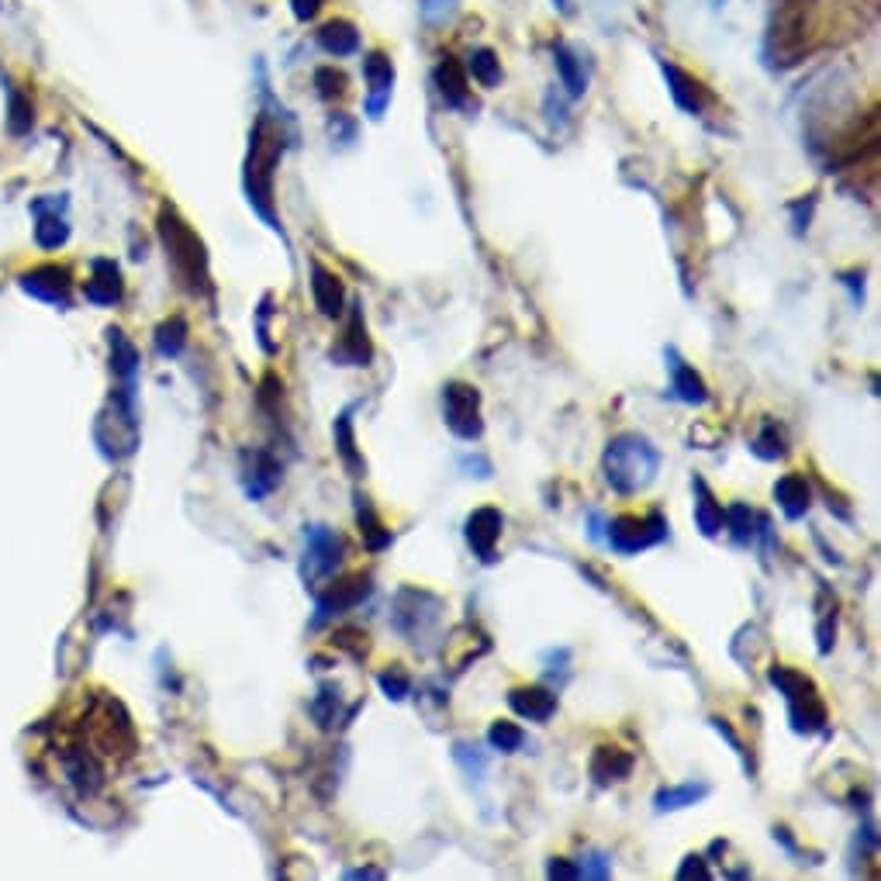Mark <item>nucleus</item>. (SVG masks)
<instances>
[{
  "instance_id": "obj_1",
  "label": "nucleus",
  "mask_w": 881,
  "mask_h": 881,
  "mask_svg": "<svg viewBox=\"0 0 881 881\" xmlns=\"http://www.w3.org/2000/svg\"><path fill=\"white\" fill-rule=\"evenodd\" d=\"M287 138H294L291 114L284 108L267 105L256 114V125L249 132V156H246V176H243L253 211L280 235H284V229H280L277 211H273V173H277L280 156L287 149Z\"/></svg>"
},
{
  "instance_id": "obj_2",
  "label": "nucleus",
  "mask_w": 881,
  "mask_h": 881,
  "mask_svg": "<svg viewBox=\"0 0 881 881\" xmlns=\"http://www.w3.org/2000/svg\"><path fill=\"white\" fill-rule=\"evenodd\" d=\"M602 470H605V485L615 494L623 498L639 494L647 491L660 474V450L639 432H619L609 439Z\"/></svg>"
},
{
  "instance_id": "obj_3",
  "label": "nucleus",
  "mask_w": 881,
  "mask_h": 881,
  "mask_svg": "<svg viewBox=\"0 0 881 881\" xmlns=\"http://www.w3.org/2000/svg\"><path fill=\"white\" fill-rule=\"evenodd\" d=\"M159 238H163L167 264L176 273L180 284L191 294H205L211 287V277H208V253H205L201 235H197L173 208H163L159 211Z\"/></svg>"
},
{
  "instance_id": "obj_4",
  "label": "nucleus",
  "mask_w": 881,
  "mask_h": 881,
  "mask_svg": "<svg viewBox=\"0 0 881 881\" xmlns=\"http://www.w3.org/2000/svg\"><path fill=\"white\" fill-rule=\"evenodd\" d=\"M768 677H771V685L785 695L792 730L798 736H816V733L827 730V706H823V698H819L816 685L806 674H798V671H792L785 664H774L768 671Z\"/></svg>"
},
{
  "instance_id": "obj_5",
  "label": "nucleus",
  "mask_w": 881,
  "mask_h": 881,
  "mask_svg": "<svg viewBox=\"0 0 881 881\" xmlns=\"http://www.w3.org/2000/svg\"><path fill=\"white\" fill-rule=\"evenodd\" d=\"M605 543L612 553L619 556H633V553H644L657 543H664L671 536V526L668 518L660 512H650V515H615L609 518L605 526Z\"/></svg>"
},
{
  "instance_id": "obj_6",
  "label": "nucleus",
  "mask_w": 881,
  "mask_h": 881,
  "mask_svg": "<svg viewBox=\"0 0 881 881\" xmlns=\"http://www.w3.org/2000/svg\"><path fill=\"white\" fill-rule=\"evenodd\" d=\"M346 556V539L329 526H305V556H302V580L305 588L318 591L322 580H329Z\"/></svg>"
},
{
  "instance_id": "obj_7",
  "label": "nucleus",
  "mask_w": 881,
  "mask_h": 881,
  "mask_svg": "<svg viewBox=\"0 0 881 881\" xmlns=\"http://www.w3.org/2000/svg\"><path fill=\"white\" fill-rule=\"evenodd\" d=\"M806 46H809L806 11L798 0H788V4L778 11L774 25L768 32V56L774 66H795L798 59H803Z\"/></svg>"
},
{
  "instance_id": "obj_8",
  "label": "nucleus",
  "mask_w": 881,
  "mask_h": 881,
  "mask_svg": "<svg viewBox=\"0 0 881 881\" xmlns=\"http://www.w3.org/2000/svg\"><path fill=\"white\" fill-rule=\"evenodd\" d=\"M443 423L456 439H474L485 436V418H480V391L467 380H450L443 388Z\"/></svg>"
},
{
  "instance_id": "obj_9",
  "label": "nucleus",
  "mask_w": 881,
  "mask_h": 881,
  "mask_svg": "<svg viewBox=\"0 0 881 881\" xmlns=\"http://www.w3.org/2000/svg\"><path fill=\"white\" fill-rule=\"evenodd\" d=\"M374 595V577L370 574H353L346 580H332L326 591H315V615H311V629H322L332 619L353 612L356 605H364Z\"/></svg>"
},
{
  "instance_id": "obj_10",
  "label": "nucleus",
  "mask_w": 881,
  "mask_h": 881,
  "mask_svg": "<svg viewBox=\"0 0 881 881\" xmlns=\"http://www.w3.org/2000/svg\"><path fill=\"white\" fill-rule=\"evenodd\" d=\"M329 359L335 367H370L374 359V343L367 335V322H364V305H353L350 322L339 335V343L329 350Z\"/></svg>"
},
{
  "instance_id": "obj_11",
  "label": "nucleus",
  "mask_w": 881,
  "mask_h": 881,
  "mask_svg": "<svg viewBox=\"0 0 881 881\" xmlns=\"http://www.w3.org/2000/svg\"><path fill=\"white\" fill-rule=\"evenodd\" d=\"M502 529H505V515L498 512V509H491V505H485V509H477V512L467 515L464 539H467V547L474 550V556L480 560V564H494Z\"/></svg>"
},
{
  "instance_id": "obj_12",
  "label": "nucleus",
  "mask_w": 881,
  "mask_h": 881,
  "mask_svg": "<svg viewBox=\"0 0 881 881\" xmlns=\"http://www.w3.org/2000/svg\"><path fill=\"white\" fill-rule=\"evenodd\" d=\"M22 287H25L32 297H38V302L66 308V305H70L73 273H70L66 267L46 264V267H35L32 273H25V277H22Z\"/></svg>"
},
{
  "instance_id": "obj_13",
  "label": "nucleus",
  "mask_w": 881,
  "mask_h": 881,
  "mask_svg": "<svg viewBox=\"0 0 881 881\" xmlns=\"http://www.w3.org/2000/svg\"><path fill=\"white\" fill-rule=\"evenodd\" d=\"M243 460H246V470H243L246 494L253 498V502H259V498H267L270 491L280 488V480H284V464H280L270 450H246Z\"/></svg>"
},
{
  "instance_id": "obj_14",
  "label": "nucleus",
  "mask_w": 881,
  "mask_h": 881,
  "mask_svg": "<svg viewBox=\"0 0 881 881\" xmlns=\"http://www.w3.org/2000/svg\"><path fill=\"white\" fill-rule=\"evenodd\" d=\"M664 359H668V374H671V394L677 397L681 405H706L709 402V388L702 374L695 367H688V359L681 356L674 346L664 350Z\"/></svg>"
},
{
  "instance_id": "obj_15",
  "label": "nucleus",
  "mask_w": 881,
  "mask_h": 881,
  "mask_svg": "<svg viewBox=\"0 0 881 881\" xmlns=\"http://www.w3.org/2000/svg\"><path fill=\"white\" fill-rule=\"evenodd\" d=\"M660 70H664L668 76V87H671V97H674V105L681 111H688V114H702L712 101V94L709 87L702 84L698 76H692L688 70H681L674 63H660Z\"/></svg>"
},
{
  "instance_id": "obj_16",
  "label": "nucleus",
  "mask_w": 881,
  "mask_h": 881,
  "mask_svg": "<svg viewBox=\"0 0 881 881\" xmlns=\"http://www.w3.org/2000/svg\"><path fill=\"white\" fill-rule=\"evenodd\" d=\"M364 76H367V87H370V97H367V114L370 118H380L384 108L391 105V90H394V63L384 56V52H370L364 59Z\"/></svg>"
},
{
  "instance_id": "obj_17",
  "label": "nucleus",
  "mask_w": 881,
  "mask_h": 881,
  "mask_svg": "<svg viewBox=\"0 0 881 881\" xmlns=\"http://www.w3.org/2000/svg\"><path fill=\"white\" fill-rule=\"evenodd\" d=\"M311 297H315V308L326 318H343V305H346L343 280L326 264H318V259H311Z\"/></svg>"
},
{
  "instance_id": "obj_18",
  "label": "nucleus",
  "mask_w": 881,
  "mask_h": 881,
  "mask_svg": "<svg viewBox=\"0 0 881 881\" xmlns=\"http://www.w3.org/2000/svg\"><path fill=\"white\" fill-rule=\"evenodd\" d=\"M509 706L515 715L529 719V723H550L556 712V695L543 685H523L509 692Z\"/></svg>"
},
{
  "instance_id": "obj_19",
  "label": "nucleus",
  "mask_w": 881,
  "mask_h": 881,
  "mask_svg": "<svg viewBox=\"0 0 881 881\" xmlns=\"http://www.w3.org/2000/svg\"><path fill=\"white\" fill-rule=\"evenodd\" d=\"M84 294L90 305H101V308L122 302L125 280H122V270L114 267V259H94V277L87 280Z\"/></svg>"
},
{
  "instance_id": "obj_20",
  "label": "nucleus",
  "mask_w": 881,
  "mask_h": 881,
  "mask_svg": "<svg viewBox=\"0 0 881 881\" xmlns=\"http://www.w3.org/2000/svg\"><path fill=\"white\" fill-rule=\"evenodd\" d=\"M774 502L781 505L788 523H798V518H806V512L812 509V488L803 474H785L774 485Z\"/></svg>"
},
{
  "instance_id": "obj_21",
  "label": "nucleus",
  "mask_w": 881,
  "mask_h": 881,
  "mask_svg": "<svg viewBox=\"0 0 881 881\" xmlns=\"http://www.w3.org/2000/svg\"><path fill=\"white\" fill-rule=\"evenodd\" d=\"M332 439H335V453H339V460H343V467H346L353 477H364V474H367V464H364V456H359V450H356V436H353V405L335 415V423H332Z\"/></svg>"
},
{
  "instance_id": "obj_22",
  "label": "nucleus",
  "mask_w": 881,
  "mask_h": 881,
  "mask_svg": "<svg viewBox=\"0 0 881 881\" xmlns=\"http://www.w3.org/2000/svg\"><path fill=\"white\" fill-rule=\"evenodd\" d=\"M436 87H439V97H443L450 108H467V101H470L467 70L460 66L453 56H443V63L436 66Z\"/></svg>"
},
{
  "instance_id": "obj_23",
  "label": "nucleus",
  "mask_w": 881,
  "mask_h": 881,
  "mask_svg": "<svg viewBox=\"0 0 881 881\" xmlns=\"http://www.w3.org/2000/svg\"><path fill=\"white\" fill-rule=\"evenodd\" d=\"M692 488H695V526L706 539H715L723 533V505L715 502V494L709 491L702 477H695Z\"/></svg>"
},
{
  "instance_id": "obj_24",
  "label": "nucleus",
  "mask_w": 881,
  "mask_h": 881,
  "mask_svg": "<svg viewBox=\"0 0 881 881\" xmlns=\"http://www.w3.org/2000/svg\"><path fill=\"white\" fill-rule=\"evenodd\" d=\"M633 771V757L623 754V750H615V747H598L595 757H591V778H595V785H615V781H626Z\"/></svg>"
},
{
  "instance_id": "obj_25",
  "label": "nucleus",
  "mask_w": 881,
  "mask_h": 881,
  "mask_svg": "<svg viewBox=\"0 0 881 881\" xmlns=\"http://www.w3.org/2000/svg\"><path fill=\"white\" fill-rule=\"evenodd\" d=\"M35 215H38V225H35V238L42 249H56L66 243L70 235V225L66 218L59 215V201H38L35 205Z\"/></svg>"
},
{
  "instance_id": "obj_26",
  "label": "nucleus",
  "mask_w": 881,
  "mask_h": 881,
  "mask_svg": "<svg viewBox=\"0 0 881 881\" xmlns=\"http://www.w3.org/2000/svg\"><path fill=\"white\" fill-rule=\"evenodd\" d=\"M308 709H311V719H315V723L322 726V730L346 726L350 719H353V712H356V709H346V712L339 709V688H332V685H322V688H318V695L311 698V706H308Z\"/></svg>"
},
{
  "instance_id": "obj_27",
  "label": "nucleus",
  "mask_w": 881,
  "mask_h": 881,
  "mask_svg": "<svg viewBox=\"0 0 881 881\" xmlns=\"http://www.w3.org/2000/svg\"><path fill=\"white\" fill-rule=\"evenodd\" d=\"M318 46H322L329 56H356L359 52V32L346 22V17H335V22L322 25L318 32Z\"/></svg>"
},
{
  "instance_id": "obj_28",
  "label": "nucleus",
  "mask_w": 881,
  "mask_h": 881,
  "mask_svg": "<svg viewBox=\"0 0 881 881\" xmlns=\"http://www.w3.org/2000/svg\"><path fill=\"white\" fill-rule=\"evenodd\" d=\"M702 798H709V785L702 781H688V785H671V788H660L653 795V809L664 816V812H677V809H688V806H698Z\"/></svg>"
},
{
  "instance_id": "obj_29",
  "label": "nucleus",
  "mask_w": 881,
  "mask_h": 881,
  "mask_svg": "<svg viewBox=\"0 0 881 881\" xmlns=\"http://www.w3.org/2000/svg\"><path fill=\"white\" fill-rule=\"evenodd\" d=\"M750 453L757 460H764V464H774V460H785L788 456V432L785 426H778L774 418H768L764 426H760L757 439L750 443Z\"/></svg>"
},
{
  "instance_id": "obj_30",
  "label": "nucleus",
  "mask_w": 881,
  "mask_h": 881,
  "mask_svg": "<svg viewBox=\"0 0 881 881\" xmlns=\"http://www.w3.org/2000/svg\"><path fill=\"white\" fill-rule=\"evenodd\" d=\"M356 523H359V533H364V543L370 553L391 547V529H384V523L377 518V512L370 509L364 494H356Z\"/></svg>"
},
{
  "instance_id": "obj_31",
  "label": "nucleus",
  "mask_w": 881,
  "mask_h": 881,
  "mask_svg": "<svg viewBox=\"0 0 881 881\" xmlns=\"http://www.w3.org/2000/svg\"><path fill=\"white\" fill-rule=\"evenodd\" d=\"M754 523H757V515H754V509H747L744 502H736V505L723 509V529H730V536H733V543H736V547H750L754 539H757Z\"/></svg>"
},
{
  "instance_id": "obj_32",
  "label": "nucleus",
  "mask_w": 881,
  "mask_h": 881,
  "mask_svg": "<svg viewBox=\"0 0 881 881\" xmlns=\"http://www.w3.org/2000/svg\"><path fill=\"white\" fill-rule=\"evenodd\" d=\"M553 59H556V70H560V79H564L567 94H571V97H580V94H585V90H588V76H585V70H580L577 56H574L567 46H556V49H553Z\"/></svg>"
},
{
  "instance_id": "obj_33",
  "label": "nucleus",
  "mask_w": 881,
  "mask_h": 881,
  "mask_svg": "<svg viewBox=\"0 0 881 881\" xmlns=\"http://www.w3.org/2000/svg\"><path fill=\"white\" fill-rule=\"evenodd\" d=\"M488 744L498 754H518L526 747V730L509 723V719H498V723H491V730H488Z\"/></svg>"
},
{
  "instance_id": "obj_34",
  "label": "nucleus",
  "mask_w": 881,
  "mask_h": 881,
  "mask_svg": "<svg viewBox=\"0 0 881 881\" xmlns=\"http://www.w3.org/2000/svg\"><path fill=\"white\" fill-rule=\"evenodd\" d=\"M187 346V322L184 318H170L156 329V353L159 356H180V350Z\"/></svg>"
},
{
  "instance_id": "obj_35",
  "label": "nucleus",
  "mask_w": 881,
  "mask_h": 881,
  "mask_svg": "<svg viewBox=\"0 0 881 881\" xmlns=\"http://www.w3.org/2000/svg\"><path fill=\"white\" fill-rule=\"evenodd\" d=\"M470 73L480 87H498L502 84V63H498V56L491 49H474L470 52Z\"/></svg>"
},
{
  "instance_id": "obj_36",
  "label": "nucleus",
  "mask_w": 881,
  "mask_h": 881,
  "mask_svg": "<svg viewBox=\"0 0 881 881\" xmlns=\"http://www.w3.org/2000/svg\"><path fill=\"white\" fill-rule=\"evenodd\" d=\"M377 685H380V692H384L391 702H405V698L412 695V677L402 671V668H388V671H380L377 674Z\"/></svg>"
},
{
  "instance_id": "obj_37",
  "label": "nucleus",
  "mask_w": 881,
  "mask_h": 881,
  "mask_svg": "<svg viewBox=\"0 0 881 881\" xmlns=\"http://www.w3.org/2000/svg\"><path fill=\"white\" fill-rule=\"evenodd\" d=\"M315 87H318V97H322V101H335V97L346 94V73L335 70V66L315 70Z\"/></svg>"
},
{
  "instance_id": "obj_38",
  "label": "nucleus",
  "mask_w": 881,
  "mask_h": 881,
  "mask_svg": "<svg viewBox=\"0 0 881 881\" xmlns=\"http://www.w3.org/2000/svg\"><path fill=\"white\" fill-rule=\"evenodd\" d=\"M453 760H456V764L464 768L470 778H480V774H485V768H488L485 754H480L477 747H470V744H453Z\"/></svg>"
},
{
  "instance_id": "obj_39",
  "label": "nucleus",
  "mask_w": 881,
  "mask_h": 881,
  "mask_svg": "<svg viewBox=\"0 0 881 881\" xmlns=\"http://www.w3.org/2000/svg\"><path fill=\"white\" fill-rule=\"evenodd\" d=\"M35 122V114H32V105L25 101V97H11V132H25L28 125Z\"/></svg>"
},
{
  "instance_id": "obj_40",
  "label": "nucleus",
  "mask_w": 881,
  "mask_h": 881,
  "mask_svg": "<svg viewBox=\"0 0 881 881\" xmlns=\"http://www.w3.org/2000/svg\"><path fill=\"white\" fill-rule=\"evenodd\" d=\"M612 874V860L605 854H588V865H580V878H609Z\"/></svg>"
},
{
  "instance_id": "obj_41",
  "label": "nucleus",
  "mask_w": 881,
  "mask_h": 881,
  "mask_svg": "<svg viewBox=\"0 0 881 881\" xmlns=\"http://www.w3.org/2000/svg\"><path fill=\"white\" fill-rule=\"evenodd\" d=\"M677 878H681V881H688V878H702V881H706V878H712V871L706 868V857L688 854V857H685V865L677 868Z\"/></svg>"
},
{
  "instance_id": "obj_42",
  "label": "nucleus",
  "mask_w": 881,
  "mask_h": 881,
  "mask_svg": "<svg viewBox=\"0 0 881 881\" xmlns=\"http://www.w3.org/2000/svg\"><path fill=\"white\" fill-rule=\"evenodd\" d=\"M547 878H580V868L571 865L567 857H553L547 865Z\"/></svg>"
},
{
  "instance_id": "obj_43",
  "label": "nucleus",
  "mask_w": 881,
  "mask_h": 881,
  "mask_svg": "<svg viewBox=\"0 0 881 881\" xmlns=\"http://www.w3.org/2000/svg\"><path fill=\"white\" fill-rule=\"evenodd\" d=\"M322 4H326V0H291L297 22H311V17L322 11Z\"/></svg>"
},
{
  "instance_id": "obj_44",
  "label": "nucleus",
  "mask_w": 881,
  "mask_h": 881,
  "mask_svg": "<svg viewBox=\"0 0 881 881\" xmlns=\"http://www.w3.org/2000/svg\"><path fill=\"white\" fill-rule=\"evenodd\" d=\"M450 8H453V0H426V17H439Z\"/></svg>"
},
{
  "instance_id": "obj_45",
  "label": "nucleus",
  "mask_w": 881,
  "mask_h": 881,
  "mask_svg": "<svg viewBox=\"0 0 881 881\" xmlns=\"http://www.w3.org/2000/svg\"><path fill=\"white\" fill-rule=\"evenodd\" d=\"M346 878H384V871H377V868H359V871H346Z\"/></svg>"
},
{
  "instance_id": "obj_46",
  "label": "nucleus",
  "mask_w": 881,
  "mask_h": 881,
  "mask_svg": "<svg viewBox=\"0 0 881 881\" xmlns=\"http://www.w3.org/2000/svg\"><path fill=\"white\" fill-rule=\"evenodd\" d=\"M553 4H556L560 11H567V8H571V4H567V0H553Z\"/></svg>"
}]
</instances>
